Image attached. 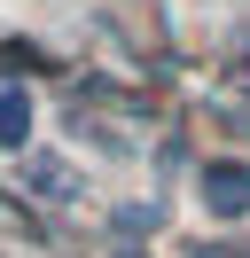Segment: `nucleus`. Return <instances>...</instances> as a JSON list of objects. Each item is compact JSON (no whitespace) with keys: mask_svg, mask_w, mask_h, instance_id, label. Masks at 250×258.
Here are the masks:
<instances>
[{"mask_svg":"<svg viewBox=\"0 0 250 258\" xmlns=\"http://www.w3.org/2000/svg\"><path fill=\"white\" fill-rule=\"evenodd\" d=\"M203 211L211 219H242L250 211V164H203Z\"/></svg>","mask_w":250,"mask_h":258,"instance_id":"nucleus-1","label":"nucleus"},{"mask_svg":"<svg viewBox=\"0 0 250 258\" xmlns=\"http://www.w3.org/2000/svg\"><path fill=\"white\" fill-rule=\"evenodd\" d=\"M24 141H31V94L0 79V149H24Z\"/></svg>","mask_w":250,"mask_h":258,"instance_id":"nucleus-2","label":"nucleus"},{"mask_svg":"<svg viewBox=\"0 0 250 258\" xmlns=\"http://www.w3.org/2000/svg\"><path fill=\"white\" fill-rule=\"evenodd\" d=\"M24 180H31V196H47V204L78 196V180H71V164H62V157H31V164H24Z\"/></svg>","mask_w":250,"mask_h":258,"instance_id":"nucleus-3","label":"nucleus"},{"mask_svg":"<svg viewBox=\"0 0 250 258\" xmlns=\"http://www.w3.org/2000/svg\"><path fill=\"white\" fill-rule=\"evenodd\" d=\"M0 71H8V79H16V71H39V47H24V39H8V47H0Z\"/></svg>","mask_w":250,"mask_h":258,"instance_id":"nucleus-4","label":"nucleus"},{"mask_svg":"<svg viewBox=\"0 0 250 258\" xmlns=\"http://www.w3.org/2000/svg\"><path fill=\"white\" fill-rule=\"evenodd\" d=\"M117 258H149V250H117Z\"/></svg>","mask_w":250,"mask_h":258,"instance_id":"nucleus-5","label":"nucleus"}]
</instances>
